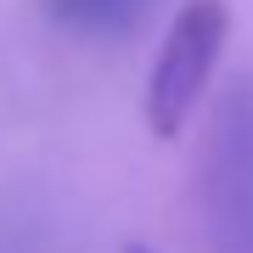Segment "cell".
Wrapping results in <instances>:
<instances>
[{"instance_id":"1","label":"cell","mask_w":253,"mask_h":253,"mask_svg":"<svg viewBox=\"0 0 253 253\" xmlns=\"http://www.w3.org/2000/svg\"><path fill=\"white\" fill-rule=\"evenodd\" d=\"M225 34H231V6L225 0H186L180 6V17H174L169 40H163V51L152 62V79H146V129L158 141L180 135L186 118L197 113L208 79L219 68Z\"/></svg>"},{"instance_id":"2","label":"cell","mask_w":253,"mask_h":253,"mask_svg":"<svg viewBox=\"0 0 253 253\" xmlns=\"http://www.w3.org/2000/svg\"><path fill=\"white\" fill-rule=\"evenodd\" d=\"M203 208L219 253H253V79H236L203 146Z\"/></svg>"},{"instance_id":"3","label":"cell","mask_w":253,"mask_h":253,"mask_svg":"<svg viewBox=\"0 0 253 253\" xmlns=\"http://www.w3.org/2000/svg\"><path fill=\"white\" fill-rule=\"evenodd\" d=\"M45 11L68 34L84 40H118L129 28H141V17L152 11V0H45Z\"/></svg>"}]
</instances>
